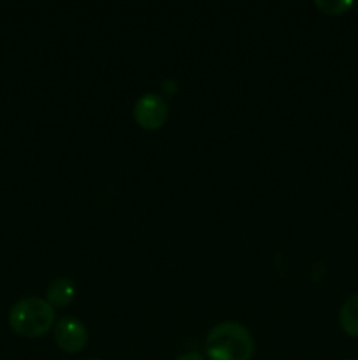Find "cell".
I'll use <instances>...</instances> for the list:
<instances>
[{
	"label": "cell",
	"instance_id": "6da1fadb",
	"mask_svg": "<svg viewBox=\"0 0 358 360\" xmlns=\"http://www.w3.org/2000/svg\"><path fill=\"white\" fill-rule=\"evenodd\" d=\"M206 352L211 360H249L253 355V338L241 323H218L207 336Z\"/></svg>",
	"mask_w": 358,
	"mask_h": 360
},
{
	"label": "cell",
	"instance_id": "7a4b0ae2",
	"mask_svg": "<svg viewBox=\"0 0 358 360\" xmlns=\"http://www.w3.org/2000/svg\"><path fill=\"white\" fill-rule=\"evenodd\" d=\"M53 323H55V309L44 299H21L9 311L11 329L28 340H35V338L48 334Z\"/></svg>",
	"mask_w": 358,
	"mask_h": 360
},
{
	"label": "cell",
	"instance_id": "3957f363",
	"mask_svg": "<svg viewBox=\"0 0 358 360\" xmlns=\"http://www.w3.org/2000/svg\"><path fill=\"white\" fill-rule=\"evenodd\" d=\"M168 108L164 98L157 94H146L135 102L133 120L144 130H158L167 122Z\"/></svg>",
	"mask_w": 358,
	"mask_h": 360
},
{
	"label": "cell",
	"instance_id": "277c9868",
	"mask_svg": "<svg viewBox=\"0 0 358 360\" xmlns=\"http://www.w3.org/2000/svg\"><path fill=\"white\" fill-rule=\"evenodd\" d=\"M55 341L67 354H77L88 343L86 327L74 316H63L55 326Z\"/></svg>",
	"mask_w": 358,
	"mask_h": 360
},
{
	"label": "cell",
	"instance_id": "5b68a950",
	"mask_svg": "<svg viewBox=\"0 0 358 360\" xmlns=\"http://www.w3.org/2000/svg\"><path fill=\"white\" fill-rule=\"evenodd\" d=\"M46 295H48L49 304L56 306V308H62V306H67L72 302L76 290H74L72 281L67 280V278H58V280H53L49 283Z\"/></svg>",
	"mask_w": 358,
	"mask_h": 360
},
{
	"label": "cell",
	"instance_id": "8992f818",
	"mask_svg": "<svg viewBox=\"0 0 358 360\" xmlns=\"http://www.w3.org/2000/svg\"><path fill=\"white\" fill-rule=\"evenodd\" d=\"M339 323L344 333L351 338H358V294L347 299L339 313Z\"/></svg>",
	"mask_w": 358,
	"mask_h": 360
},
{
	"label": "cell",
	"instance_id": "52a82bcc",
	"mask_svg": "<svg viewBox=\"0 0 358 360\" xmlns=\"http://www.w3.org/2000/svg\"><path fill=\"white\" fill-rule=\"evenodd\" d=\"M316 7L323 11L325 14H332V16H339L344 14L351 7V2H316Z\"/></svg>",
	"mask_w": 358,
	"mask_h": 360
},
{
	"label": "cell",
	"instance_id": "ba28073f",
	"mask_svg": "<svg viewBox=\"0 0 358 360\" xmlns=\"http://www.w3.org/2000/svg\"><path fill=\"white\" fill-rule=\"evenodd\" d=\"M175 360H206L200 354L197 352H188V354H183L181 357H178Z\"/></svg>",
	"mask_w": 358,
	"mask_h": 360
},
{
	"label": "cell",
	"instance_id": "9c48e42d",
	"mask_svg": "<svg viewBox=\"0 0 358 360\" xmlns=\"http://www.w3.org/2000/svg\"><path fill=\"white\" fill-rule=\"evenodd\" d=\"M88 360H100V359H88Z\"/></svg>",
	"mask_w": 358,
	"mask_h": 360
}]
</instances>
